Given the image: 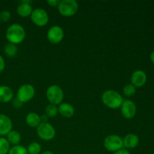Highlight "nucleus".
Masks as SVG:
<instances>
[{
	"label": "nucleus",
	"mask_w": 154,
	"mask_h": 154,
	"mask_svg": "<svg viewBox=\"0 0 154 154\" xmlns=\"http://www.w3.org/2000/svg\"><path fill=\"white\" fill-rule=\"evenodd\" d=\"M6 38L9 43L18 45L23 42L26 37L25 29L19 23L11 25L6 31Z\"/></svg>",
	"instance_id": "f257e3e1"
},
{
	"label": "nucleus",
	"mask_w": 154,
	"mask_h": 154,
	"mask_svg": "<svg viewBox=\"0 0 154 154\" xmlns=\"http://www.w3.org/2000/svg\"><path fill=\"white\" fill-rule=\"evenodd\" d=\"M102 100L104 105L111 109L119 108L124 101L120 93L113 90L104 92L102 96Z\"/></svg>",
	"instance_id": "f03ea898"
},
{
	"label": "nucleus",
	"mask_w": 154,
	"mask_h": 154,
	"mask_svg": "<svg viewBox=\"0 0 154 154\" xmlns=\"http://www.w3.org/2000/svg\"><path fill=\"white\" fill-rule=\"evenodd\" d=\"M47 99L51 105H57L62 103L64 98V93L60 87L57 85H51L46 92Z\"/></svg>",
	"instance_id": "7ed1b4c3"
},
{
	"label": "nucleus",
	"mask_w": 154,
	"mask_h": 154,
	"mask_svg": "<svg viewBox=\"0 0 154 154\" xmlns=\"http://www.w3.org/2000/svg\"><path fill=\"white\" fill-rule=\"evenodd\" d=\"M59 13L63 17H72L78 12V4L75 0L60 1L58 7Z\"/></svg>",
	"instance_id": "20e7f679"
},
{
	"label": "nucleus",
	"mask_w": 154,
	"mask_h": 154,
	"mask_svg": "<svg viewBox=\"0 0 154 154\" xmlns=\"http://www.w3.org/2000/svg\"><path fill=\"white\" fill-rule=\"evenodd\" d=\"M37 135L43 141H51L56 135V130L49 123H41L37 127Z\"/></svg>",
	"instance_id": "39448f33"
},
{
	"label": "nucleus",
	"mask_w": 154,
	"mask_h": 154,
	"mask_svg": "<svg viewBox=\"0 0 154 154\" xmlns=\"http://www.w3.org/2000/svg\"><path fill=\"white\" fill-rule=\"evenodd\" d=\"M104 147L108 151L114 153L123 147V138L117 135H108L104 140Z\"/></svg>",
	"instance_id": "423d86ee"
},
{
	"label": "nucleus",
	"mask_w": 154,
	"mask_h": 154,
	"mask_svg": "<svg viewBox=\"0 0 154 154\" xmlns=\"http://www.w3.org/2000/svg\"><path fill=\"white\" fill-rule=\"evenodd\" d=\"M35 88L32 84H23L21 86L17 93V99H19L22 103L28 102L34 97Z\"/></svg>",
	"instance_id": "0eeeda50"
},
{
	"label": "nucleus",
	"mask_w": 154,
	"mask_h": 154,
	"mask_svg": "<svg viewBox=\"0 0 154 154\" xmlns=\"http://www.w3.org/2000/svg\"><path fill=\"white\" fill-rule=\"evenodd\" d=\"M30 17L33 23L39 27L45 26L49 20L48 13L42 8H36L33 10Z\"/></svg>",
	"instance_id": "6e6552de"
},
{
	"label": "nucleus",
	"mask_w": 154,
	"mask_h": 154,
	"mask_svg": "<svg viewBox=\"0 0 154 154\" xmlns=\"http://www.w3.org/2000/svg\"><path fill=\"white\" fill-rule=\"evenodd\" d=\"M47 37L51 44L58 45L63 41L64 38V31L62 27L59 26H54L49 29Z\"/></svg>",
	"instance_id": "1a4fd4ad"
},
{
	"label": "nucleus",
	"mask_w": 154,
	"mask_h": 154,
	"mask_svg": "<svg viewBox=\"0 0 154 154\" xmlns=\"http://www.w3.org/2000/svg\"><path fill=\"white\" fill-rule=\"evenodd\" d=\"M121 114L125 118L132 119L135 116L137 112V108L135 104L132 101L124 100L122 103L121 106Z\"/></svg>",
	"instance_id": "9d476101"
},
{
	"label": "nucleus",
	"mask_w": 154,
	"mask_h": 154,
	"mask_svg": "<svg viewBox=\"0 0 154 154\" xmlns=\"http://www.w3.org/2000/svg\"><path fill=\"white\" fill-rule=\"evenodd\" d=\"M131 82L135 88L143 87L147 82V75L142 70L135 71L131 76Z\"/></svg>",
	"instance_id": "9b49d317"
},
{
	"label": "nucleus",
	"mask_w": 154,
	"mask_h": 154,
	"mask_svg": "<svg viewBox=\"0 0 154 154\" xmlns=\"http://www.w3.org/2000/svg\"><path fill=\"white\" fill-rule=\"evenodd\" d=\"M12 121L7 115L0 114V136L7 135L12 130Z\"/></svg>",
	"instance_id": "f8f14e48"
},
{
	"label": "nucleus",
	"mask_w": 154,
	"mask_h": 154,
	"mask_svg": "<svg viewBox=\"0 0 154 154\" xmlns=\"http://www.w3.org/2000/svg\"><path fill=\"white\" fill-rule=\"evenodd\" d=\"M123 147L128 149H133L136 147L139 144V138L137 135L135 134H128L123 138Z\"/></svg>",
	"instance_id": "ddd939ff"
},
{
	"label": "nucleus",
	"mask_w": 154,
	"mask_h": 154,
	"mask_svg": "<svg viewBox=\"0 0 154 154\" xmlns=\"http://www.w3.org/2000/svg\"><path fill=\"white\" fill-rule=\"evenodd\" d=\"M14 97V93L11 88L8 86H0V102L8 103L11 102Z\"/></svg>",
	"instance_id": "4468645a"
},
{
	"label": "nucleus",
	"mask_w": 154,
	"mask_h": 154,
	"mask_svg": "<svg viewBox=\"0 0 154 154\" xmlns=\"http://www.w3.org/2000/svg\"><path fill=\"white\" fill-rule=\"evenodd\" d=\"M58 112L63 117L69 118V117H73L75 114V108L69 103H61L59 105Z\"/></svg>",
	"instance_id": "2eb2a0df"
},
{
	"label": "nucleus",
	"mask_w": 154,
	"mask_h": 154,
	"mask_svg": "<svg viewBox=\"0 0 154 154\" xmlns=\"http://www.w3.org/2000/svg\"><path fill=\"white\" fill-rule=\"evenodd\" d=\"M26 123L32 128H37L41 123L40 116L35 112H30L26 117Z\"/></svg>",
	"instance_id": "dca6fc26"
},
{
	"label": "nucleus",
	"mask_w": 154,
	"mask_h": 154,
	"mask_svg": "<svg viewBox=\"0 0 154 154\" xmlns=\"http://www.w3.org/2000/svg\"><path fill=\"white\" fill-rule=\"evenodd\" d=\"M32 11L31 5L22 2H20V4L17 8V12L18 15L22 17H26L30 16Z\"/></svg>",
	"instance_id": "f3484780"
},
{
	"label": "nucleus",
	"mask_w": 154,
	"mask_h": 154,
	"mask_svg": "<svg viewBox=\"0 0 154 154\" xmlns=\"http://www.w3.org/2000/svg\"><path fill=\"white\" fill-rule=\"evenodd\" d=\"M6 139L8 141V143L12 145H18L21 141V135L17 131L11 130L7 135H6Z\"/></svg>",
	"instance_id": "a211bd4d"
},
{
	"label": "nucleus",
	"mask_w": 154,
	"mask_h": 154,
	"mask_svg": "<svg viewBox=\"0 0 154 154\" xmlns=\"http://www.w3.org/2000/svg\"><path fill=\"white\" fill-rule=\"evenodd\" d=\"M4 52L5 54V55L8 56V57H14L17 54V47L16 45L8 43L5 46Z\"/></svg>",
	"instance_id": "6ab92c4d"
},
{
	"label": "nucleus",
	"mask_w": 154,
	"mask_h": 154,
	"mask_svg": "<svg viewBox=\"0 0 154 154\" xmlns=\"http://www.w3.org/2000/svg\"><path fill=\"white\" fill-rule=\"evenodd\" d=\"M28 154H39L42 150V147L38 142H32L26 148Z\"/></svg>",
	"instance_id": "aec40b11"
},
{
	"label": "nucleus",
	"mask_w": 154,
	"mask_h": 154,
	"mask_svg": "<svg viewBox=\"0 0 154 154\" xmlns=\"http://www.w3.org/2000/svg\"><path fill=\"white\" fill-rule=\"evenodd\" d=\"M10 144L3 137L0 138V154H8L10 150Z\"/></svg>",
	"instance_id": "412c9836"
},
{
	"label": "nucleus",
	"mask_w": 154,
	"mask_h": 154,
	"mask_svg": "<svg viewBox=\"0 0 154 154\" xmlns=\"http://www.w3.org/2000/svg\"><path fill=\"white\" fill-rule=\"evenodd\" d=\"M58 108L57 105H48L45 108V114L48 116V117H54L57 115L58 114Z\"/></svg>",
	"instance_id": "4be33fe9"
},
{
	"label": "nucleus",
	"mask_w": 154,
	"mask_h": 154,
	"mask_svg": "<svg viewBox=\"0 0 154 154\" xmlns=\"http://www.w3.org/2000/svg\"><path fill=\"white\" fill-rule=\"evenodd\" d=\"M8 154H28V152L25 147L18 144L11 147Z\"/></svg>",
	"instance_id": "5701e85b"
},
{
	"label": "nucleus",
	"mask_w": 154,
	"mask_h": 154,
	"mask_svg": "<svg viewBox=\"0 0 154 154\" xmlns=\"http://www.w3.org/2000/svg\"><path fill=\"white\" fill-rule=\"evenodd\" d=\"M123 92L125 96H127V97H131V96H134L135 94V93H136V88L132 84H129L123 87Z\"/></svg>",
	"instance_id": "b1692460"
},
{
	"label": "nucleus",
	"mask_w": 154,
	"mask_h": 154,
	"mask_svg": "<svg viewBox=\"0 0 154 154\" xmlns=\"http://www.w3.org/2000/svg\"><path fill=\"white\" fill-rule=\"evenodd\" d=\"M11 19V13L7 10L2 11L0 13V21L2 22H8Z\"/></svg>",
	"instance_id": "393cba45"
},
{
	"label": "nucleus",
	"mask_w": 154,
	"mask_h": 154,
	"mask_svg": "<svg viewBox=\"0 0 154 154\" xmlns=\"http://www.w3.org/2000/svg\"><path fill=\"white\" fill-rule=\"evenodd\" d=\"M47 3L50 6H51V7H58L60 3V0H48Z\"/></svg>",
	"instance_id": "a878e982"
},
{
	"label": "nucleus",
	"mask_w": 154,
	"mask_h": 154,
	"mask_svg": "<svg viewBox=\"0 0 154 154\" xmlns=\"http://www.w3.org/2000/svg\"><path fill=\"white\" fill-rule=\"evenodd\" d=\"M12 104H13V106L15 108H20L21 106H22L23 104V103H22V102H21L19 100V99H17V98H16V99H14Z\"/></svg>",
	"instance_id": "bb28decb"
},
{
	"label": "nucleus",
	"mask_w": 154,
	"mask_h": 154,
	"mask_svg": "<svg viewBox=\"0 0 154 154\" xmlns=\"http://www.w3.org/2000/svg\"><path fill=\"white\" fill-rule=\"evenodd\" d=\"M5 67V63L3 57L0 55V74L4 71Z\"/></svg>",
	"instance_id": "cd10ccee"
},
{
	"label": "nucleus",
	"mask_w": 154,
	"mask_h": 154,
	"mask_svg": "<svg viewBox=\"0 0 154 154\" xmlns=\"http://www.w3.org/2000/svg\"><path fill=\"white\" fill-rule=\"evenodd\" d=\"M113 154H130L129 151H128L127 150H126V149H120V150H117V151L114 152Z\"/></svg>",
	"instance_id": "c85d7f7f"
},
{
	"label": "nucleus",
	"mask_w": 154,
	"mask_h": 154,
	"mask_svg": "<svg viewBox=\"0 0 154 154\" xmlns=\"http://www.w3.org/2000/svg\"><path fill=\"white\" fill-rule=\"evenodd\" d=\"M48 118H49V117H48L46 114H43V115H42L40 117L41 123H48Z\"/></svg>",
	"instance_id": "c756f323"
},
{
	"label": "nucleus",
	"mask_w": 154,
	"mask_h": 154,
	"mask_svg": "<svg viewBox=\"0 0 154 154\" xmlns=\"http://www.w3.org/2000/svg\"><path fill=\"white\" fill-rule=\"evenodd\" d=\"M150 60H151L152 63H153L154 64V51L151 53V54H150Z\"/></svg>",
	"instance_id": "7c9ffc66"
},
{
	"label": "nucleus",
	"mask_w": 154,
	"mask_h": 154,
	"mask_svg": "<svg viewBox=\"0 0 154 154\" xmlns=\"http://www.w3.org/2000/svg\"><path fill=\"white\" fill-rule=\"evenodd\" d=\"M21 2L25 3V4H29V5L32 4V1H30V0H23V1H21Z\"/></svg>",
	"instance_id": "2f4dec72"
},
{
	"label": "nucleus",
	"mask_w": 154,
	"mask_h": 154,
	"mask_svg": "<svg viewBox=\"0 0 154 154\" xmlns=\"http://www.w3.org/2000/svg\"><path fill=\"white\" fill-rule=\"evenodd\" d=\"M42 154H54V153L52 151H51V150H45Z\"/></svg>",
	"instance_id": "473e14b6"
},
{
	"label": "nucleus",
	"mask_w": 154,
	"mask_h": 154,
	"mask_svg": "<svg viewBox=\"0 0 154 154\" xmlns=\"http://www.w3.org/2000/svg\"><path fill=\"white\" fill-rule=\"evenodd\" d=\"M0 22H1V21H0Z\"/></svg>",
	"instance_id": "72a5a7b5"
}]
</instances>
